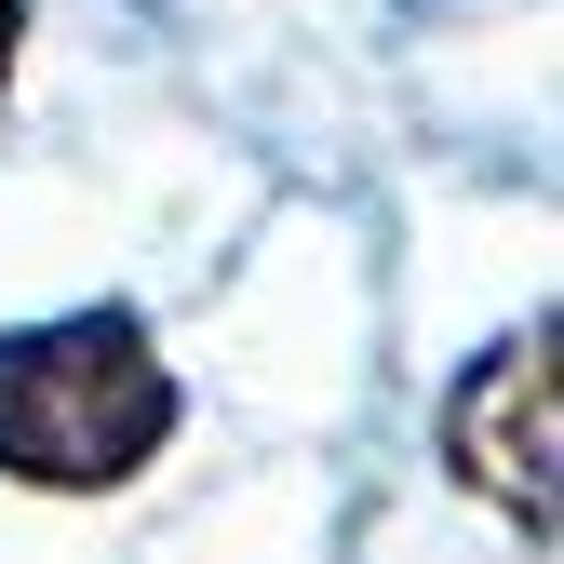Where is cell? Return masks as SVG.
Listing matches in <instances>:
<instances>
[{
    "instance_id": "3957f363",
    "label": "cell",
    "mask_w": 564,
    "mask_h": 564,
    "mask_svg": "<svg viewBox=\"0 0 564 564\" xmlns=\"http://www.w3.org/2000/svg\"><path fill=\"white\" fill-rule=\"evenodd\" d=\"M14 41H28V0H0V82H14Z\"/></svg>"
},
{
    "instance_id": "6da1fadb",
    "label": "cell",
    "mask_w": 564,
    "mask_h": 564,
    "mask_svg": "<svg viewBox=\"0 0 564 564\" xmlns=\"http://www.w3.org/2000/svg\"><path fill=\"white\" fill-rule=\"evenodd\" d=\"M175 444V377L134 310H67L0 336V484L28 498H108Z\"/></svg>"
},
{
    "instance_id": "7a4b0ae2",
    "label": "cell",
    "mask_w": 564,
    "mask_h": 564,
    "mask_svg": "<svg viewBox=\"0 0 564 564\" xmlns=\"http://www.w3.org/2000/svg\"><path fill=\"white\" fill-rule=\"evenodd\" d=\"M551 310L524 323V336H498L484 364L457 377V403H444V470L470 484L484 511H511L538 551H551V470H564V431H551Z\"/></svg>"
}]
</instances>
